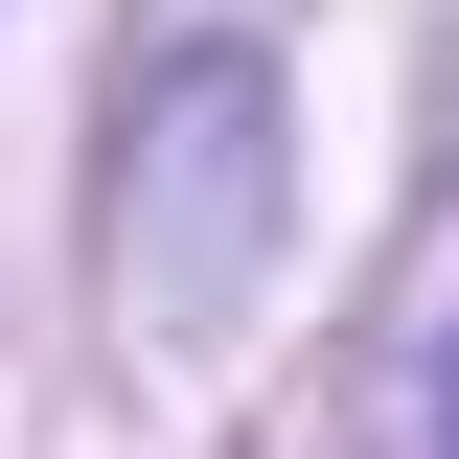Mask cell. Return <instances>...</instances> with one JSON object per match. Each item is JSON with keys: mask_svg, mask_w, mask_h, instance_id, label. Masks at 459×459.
<instances>
[{"mask_svg": "<svg viewBox=\"0 0 459 459\" xmlns=\"http://www.w3.org/2000/svg\"><path fill=\"white\" fill-rule=\"evenodd\" d=\"M253 230H276V69H253V47H184L161 115H138V207H115V253H138L161 322H230V299H253Z\"/></svg>", "mask_w": 459, "mask_h": 459, "instance_id": "cell-1", "label": "cell"}, {"mask_svg": "<svg viewBox=\"0 0 459 459\" xmlns=\"http://www.w3.org/2000/svg\"><path fill=\"white\" fill-rule=\"evenodd\" d=\"M437 459H459V344H437Z\"/></svg>", "mask_w": 459, "mask_h": 459, "instance_id": "cell-2", "label": "cell"}]
</instances>
